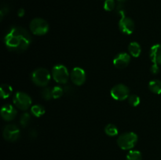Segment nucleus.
Listing matches in <instances>:
<instances>
[{"label": "nucleus", "instance_id": "nucleus-27", "mask_svg": "<svg viewBox=\"0 0 161 160\" xmlns=\"http://www.w3.org/2000/svg\"><path fill=\"white\" fill-rule=\"evenodd\" d=\"M8 12H9V8H8L7 6H3V7H2L1 10H0L1 20H3V17H4V16L6 15V14H7Z\"/></svg>", "mask_w": 161, "mask_h": 160}, {"label": "nucleus", "instance_id": "nucleus-20", "mask_svg": "<svg viewBox=\"0 0 161 160\" xmlns=\"http://www.w3.org/2000/svg\"><path fill=\"white\" fill-rule=\"evenodd\" d=\"M64 89L61 86H54L52 88V95H53V99H58L60 97H62L63 93H64Z\"/></svg>", "mask_w": 161, "mask_h": 160}, {"label": "nucleus", "instance_id": "nucleus-7", "mask_svg": "<svg viewBox=\"0 0 161 160\" xmlns=\"http://www.w3.org/2000/svg\"><path fill=\"white\" fill-rule=\"evenodd\" d=\"M110 94L114 100L123 101L126 99H128L130 96V89L126 85L117 84L112 88Z\"/></svg>", "mask_w": 161, "mask_h": 160}, {"label": "nucleus", "instance_id": "nucleus-30", "mask_svg": "<svg viewBox=\"0 0 161 160\" xmlns=\"http://www.w3.org/2000/svg\"><path fill=\"white\" fill-rule=\"evenodd\" d=\"M117 1H119V2H120V3H122V2H125L126 0H117Z\"/></svg>", "mask_w": 161, "mask_h": 160}, {"label": "nucleus", "instance_id": "nucleus-22", "mask_svg": "<svg viewBox=\"0 0 161 160\" xmlns=\"http://www.w3.org/2000/svg\"><path fill=\"white\" fill-rule=\"evenodd\" d=\"M30 121H31V116H30L29 113L25 112L22 115L21 117H20V123L21 125V126L26 127L29 124Z\"/></svg>", "mask_w": 161, "mask_h": 160}, {"label": "nucleus", "instance_id": "nucleus-15", "mask_svg": "<svg viewBox=\"0 0 161 160\" xmlns=\"http://www.w3.org/2000/svg\"><path fill=\"white\" fill-rule=\"evenodd\" d=\"M149 89L155 94H161V81L159 79L152 80L149 83Z\"/></svg>", "mask_w": 161, "mask_h": 160}, {"label": "nucleus", "instance_id": "nucleus-6", "mask_svg": "<svg viewBox=\"0 0 161 160\" xmlns=\"http://www.w3.org/2000/svg\"><path fill=\"white\" fill-rule=\"evenodd\" d=\"M13 101H14V105L17 108L23 110V111L28 110L31 105V103H32L31 97L24 92L16 93L14 96Z\"/></svg>", "mask_w": 161, "mask_h": 160}, {"label": "nucleus", "instance_id": "nucleus-2", "mask_svg": "<svg viewBox=\"0 0 161 160\" xmlns=\"http://www.w3.org/2000/svg\"><path fill=\"white\" fill-rule=\"evenodd\" d=\"M51 75L47 68L39 67L31 73V81L35 85L41 87H46L49 84Z\"/></svg>", "mask_w": 161, "mask_h": 160}, {"label": "nucleus", "instance_id": "nucleus-16", "mask_svg": "<svg viewBox=\"0 0 161 160\" xmlns=\"http://www.w3.org/2000/svg\"><path fill=\"white\" fill-rule=\"evenodd\" d=\"M13 93V88L12 86H9L8 84H3L1 86V89H0V94H1V97L3 99L8 98L9 96L12 94Z\"/></svg>", "mask_w": 161, "mask_h": 160}, {"label": "nucleus", "instance_id": "nucleus-21", "mask_svg": "<svg viewBox=\"0 0 161 160\" xmlns=\"http://www.w3.org/2000/svg\"><path fill=\"white\" fill-rule=\"evenodd\" d=\"M41 96L46 100H50V99L53 98L52 95V89L49 87H44L42 90L41 91Z\"/></svg>", "mask_w": 161, "mask_h": 160}, {"label": "nucleus", "instance_id": "nucleus-23", "mask_svg": "<svg viewBox=\"0 0 161 160\" xmlns=\"http://www.w3.org/2000/svg\"><path fill=\"white\" fill-rule=\"evenodd\" d=\"M116 7V3H115L114 0H105V3H104L105 10L110 12V11L114 10Z\"/></svg>", "mask_w": 161, "mask_h": 160}, {"label": "nucleus", "instance_id": "nucleus-24", "mask_svg": "<svg viewBox=\"0 0 161 160\" xmlns=\"http://www.w3.org/2000/svg\"><path fill=\"white\" fill-rule=\"evenodd\" d=\"M140 101V97H138L136 94H132V95H130L128 97V102L131 106L133 107H137L138 105H139Z\"/></svg>", "mask_w": 161, "mask_h": 160}, {"label": "nucleus", "instance_id": "nucleus-10", "mask_svg": "<svg viewBox=\"0 0 161 160\" xmlns=\"http://www.w3.org/2000/svg\"><path fill=\"white\" fill-rule=\"evenodd\" d=\"M70 78L75 85L81 86L86 81L85 71L80 67H74L70 73Z\"/></svg>", "mask_w": 161, "mask_h": 160}, {"label": "nucleus", "instance_id": "nucleus-5", "mask_svg": "<svg viewBox=\"0 0 161 160\" xmlns=\"http://www.w3.org/2000/svg\"><path fill=\"white\" fill-rule=\"evenodd\" d=\"M52 77L56 83L59 84H65L69 78V71L63 64H57L52 69Z\"/></svg>", "mask_w": 161, "mask_h": 160}, {"label": "nucleus", "instance_id": "nucleus-14", "mask_svg": "<svg viewBox=\"0 0 161 160\" xmlns=\"http://www.w3.org/2000/svg\"><path fill=\"white\" fill-rule=\"evenodd\" d=\"M128 51L132 56L138 57L142 53L141 45L137 42H131L128 45Z\"/></svg>", "mask_w": 161, "mask_h": 160}, {"label": "nucleus", "instance_id": "nucleus-3", "mask_svg": "<svg viewBox=\"0 0 161 160\" xmlns=\"http://www.w3.org/2000/svg\"><path fill=\"white\" fill-rule=\"evenodd\" d=\"M138 135L134 132H127L119 135L117 139V144L123 150H130L134 148L138 142Z\"/></svg>", "mask_w": 161, "mask_h": 160}, {"label": "nucleus", "instance_id": "nucleus-17", "mask_svg": "<svg viewBox=\"0 0 161 160\" xmlns=\"http://www.w3.org/2000/svg\"><path fill=\"white\" fill-rule=\"evenodd\" d=\"M31 111L32 115L36 117H40L45 113V108L41 104L33 105L31 108Z\"/></svg>", "mask_w": 161, "mask_h": 160}, {"label": "nucleus", "instance_id": "nucleus-28", "mask_svg": "<svg viewBox=\"0 0 161 160\" xmlns=\"http://www.w3.org/2000/svg\"><path fill=\"white\" fill-rule=\"evenodd\" d=\"M25 13V11L23 8H20V9H19L18 11H17V15H18V17H24Z\"/></svg>", "mask_w": 161, "mask_h": 160}, {"label": "nucleus", "instance_id": "nucleus-11", "mask_svg": "<svg viewBox=\"0 0 161 160\" xmlns=\"http://www.w3.org/2000/svg\"><path fill=\"white\" fill-rule=\"evenodd\" d=\"M130 61V56L127 53H119L113 59V64L117 68H125Z\"/></svg>", "mask_w": 161, "mask_h": 160}, {"label": "nucleus", "instance_id": "nucleus-18", "mask_svg": "<svg viewBox=\"0 0 161 160\" xmlns=\"http://www.w3.org/2000/svg\"><path fill=\"white\" fill-rule=\"evenodd\" d=\"M105 133L109 136H115L118 134V128L114 124H108L105 127Z\"/></svg>", "mask_w": 161, "mask_h": 160}, {"label": "nucleus", "instance_id": "nucleus-1", "mask_svg": "<svg viewBox=\"0 0 161 160\" xmlns=\"http://www.w3.org/2000/svg\"><path fill=\"white\" fill-rule=\"evenodd\" d=\"M31 43V35L21 27H12L4 36V44L9 51L20 53L26 50Z\"/></svg>", "mask_w": 161, "mask_h": 160}, {"label": "nucleus", "instance_id": "nucleus-25", "mask_svg": "<svg viewBox=\"0 0 161 160\" xmlns=\"http://www.w3.org/2000/svg\"><path fill=\"white\" fill-rule=\"evenodd\" d=\"M116 13H117V14L120 15V17L125 16V9H124V6H123V4L119 3V4L116 6Z\"/></svg>", "mask_w": 161, "mask_h": 160}, {"label": "nucleus", "instance_id": "nucleus-9", "mask_svg": "<svg viewBox=\"0 0 161 160\" xmlns=\"http://www.w3.org/2000/svg\"><path fill=\"white\" fill-rule=\"evenodd\" d=\"M119 28L122 33L125 35H130L135 30V22L131 18L125 16L120 17L119 21Z\"/></svg>", "mask_w": 161, "mask_h": 160}, {"label": "nucleus", "instance_id": "nucleus-29", "mask_svg": "<svg viewBox=\"0 0 161 160\" xmlns=\"http://www.w3.org/2000/svg\"><path fill=\"white\" fill-rule=\"evenodd\" d=\"M36 136H37V133H36V131L35 130H33L32 131L30 132V136H31V137H36Z\"/></svg>", "mask_w": 161, "mask_h": 160}, {"label": "nucleus", "instance_id": "nucleus-19", "mask_svg": "<svg viewBox=\"0 0 161 160\" xmlns=\"http://www.w3.org/2000/svg\"><path fill=\"white\" fill-rule=\"evenodd\" d=\"M126 160H142V155L138 151L131 150L127 153Z\"/></svg>", "mask_w": 161, "mask_h": 160}, {"label": "nucleus", "instance_id": "nucleus-13", "mask_svg": "<svg viewBox=\"0 0 161 160\" xmlns=\"http://www.w3.org/2000/svg\"><path fill=\"white\" fill-rule=\"evenodd\" d=\"M149 56L153 64L161 65V45L155 44L153 45L149 52Z\"/></svg>", "mask_w": 161, "mask_h": 160}, {"label": "nucleus", "instance_id": "nucleus-26", "mask_svg": "<svg viewBox=\"0 0 161 160\" xmlns=\"http://www.w3.org/2000/svg\"><path fill=\"white\" fill-rule=\"evenodd\" d=\"M150 72H152L153 74H154V75H157V74H158L159 72H160V67H159V65L157 64H153L152 65V67H151L150 68Z\"/></svg>", "mask_w": 161, "mask_h": 160}, {"label": "nucleus", "instance_id": "nucleus-12", "mask_svg": "<svg viewBox=\"0 0 161 160\" xmlns=\"http://www.w3.org/2000/svg\"><path fill=\"white\" fill-rule=\"evenodd\" d=\"M17 114V111L16 108L11 104H5L2 107L1 109V116L5 121L14 120L16 118Z\"/></svg>", "mask_w": 161, "mask_h": 160}, {"label": "nucleus", "instance_id": "nucleus-8", "mask_svg": "<svg viewBox=\"0 0 161 160\" xmlns=\"http://www.w3.org/2000/svg\"><path fill=\"white\" fill-rule=\"evenodd\" d=\"M20 136V131L18 126L14 124H9L4 127L3 130V137L5 140L10 142L17 141Z\"/></svg>", "mask_w": 161, "mask_h": 160}, {"label": "nucleus", "instance_id": "nucleus-4", "mask_svg": "<svg viewBox=\"0 0 161 160\" xmlns=\"http://www.w3.org/2000/svg\"><path fill=\"white\" fill-rule=\"evenodd\" d=\"M30 30L36 35H43L49 31V24L47 20L42 18H34L30 22Z\"/></svg>", "mask_w": 161, "mask_h": 160}]
</instances>
